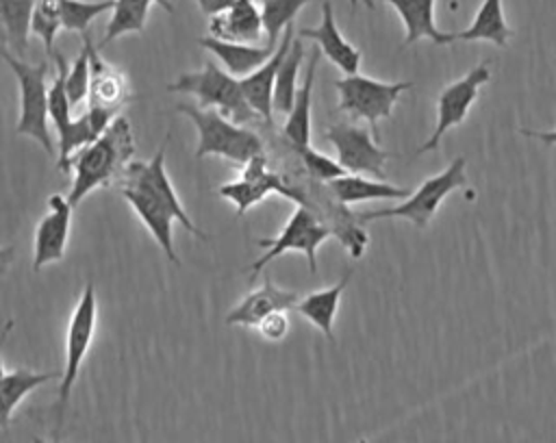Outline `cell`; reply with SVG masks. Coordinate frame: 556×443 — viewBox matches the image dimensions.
I'll return each mask as SVG.
<instances>
[{"mask_svg":"<svg viewBox=\"0 0 556 443\" xmlns=\"http://www.w3.org/2000/svg\"><path fill=\"white\" fill-rule=\"evenodd\" d=\"M72 208L74 206L61 193L48 198V213L41 217L35 230L33 271H39L41 267L65 258L72 226Z\"/></svg>","mask_w":556,"mask_h":443,"instance_id":"cell-14","label":"cell"},{"mask_svg":"<svg viewBox=\"0 0 556 443\" xmlns=\"http://www.w3.org/2000/svg\"><path fill=\"white\" fill-rule=\"evenodd\" d=\"M300 159H302V165H304L308 178H313L315 182L328 185L330 180H334V178L348 174V172L339 165V161H332L330 156H326V154L313 150L311 145L300 152Z\"/></svg>","mask_w":556,"mask_h":443,"instance_id":"cell-35","label":"cell"},{"mask_svg":"<svg viewBox=\"0 0 556 443\" xmlns=\"http://www.w3.org/2000/svg\"><path fill=\"white\" fill-rule=\"evenodd\" d=\"M391 4L404 28V46H413L419 39H430L437 46H447L456 41L454 33H443L434 24V0H384Z\"/></svg>","mask_w":556,"mask_h":443,"instance_id":"cell-21","label":"cell"},{"mask_svg":"<svg viewBox=\"0 0 556 443\" xmlns=\"http://www.w3.org/2000/svg\"><path fill=\"white\" fill-rule=\"evenodd\" d=\"M150 7H152L150 0H115L113 9H111V20H109L102 41H100V48L109 46L111 41L119 39L122 35L141 33L146 28Z\"/></svg>","mask_w":556,"mask_h":443,"instance_id":"cell-30","label":"cell"},{"mask_svg":"<svg viewBox=\"0 0 556 443\" xmlns=\"http://www.w3.org/2000/svg\"><path fill=\"white\" fill-rule=\"evenodd\" d=\"M96 321H98V298H96V287L91 282L85 284L74 313L67 324V337H65V365L61 369V382L56 391V404H54V443H59V432L63 428L65 410L70 404L72 387L80 374V367L89 354L93 334H96Z\"/></svg>","mask_w":556,"mask_h":443,"instance_id":"cell-4","label":"cell"},{"mask_svg":"<svg viewBox=\"0 0 556 443\" xmlns=\"http://www.w3.org/2000/svg\"><path fill=\"white\" fill-rule=\"evenodd\" d=\"M33 443H46V441H43V439H39V436H35V439H33Z\"/></svg>","mask_w":556,"mask_h":443,"instance_id":"cell-43","label":"cell"},{"mask_svg":"<svg viewBox=\"0 0 556 443\" xmlns=\"http://www.w3.org/2000/svg\"><path fill=\"white\" fill-rule=\"evenodd\" d=\"M119 191H122L124 200L132 206L137 217L146 224V228L150 230V235L154 237L159 248L163 250L165 258L169 263H174L176 267H180V258L174 250V221H176V217H174L172 208L159 195H154L150 189H146L141 185L122 182Z\"/></svg>","mask_w":556,"mask_h":443,"instance_id":"cell-13","label":"cell"},{"mask_svg":"<svg viewBox=\"0 0 556 443\" xmlns=\"http://www.w3.org/2000/svg\"><path fill=\"white\" fill-rule=\"evenodd\" d=\"M217 193L224 200H230L235 204L237 217H243L248 213V208L261 204L271 193L289 198V200H293L298 204L311 206V200H308V195L302 189L289 185L287 178H282L280 174H276V172H271L267 167L265 152L256 154L248 163H243L241 176L237 180L219 185Z\"/></svg>","mask_w":556,"mask_h":443,"instance_id":"cell-9","label":"cell"},{"mask_svg":"<svg viewBox=\"0 0 556 443\" xmlns=\"http://www.w3.org/2000/svg\"><path fill=\"white\" fill-rule=\"evenodd\" d=\"M89 78H91L89 54L83 46L78 56L74 59V63L65 72V93H67V100H70L72 109L80 106L89 98Z\"/></svg>","mask_w":556,"mask_h":443,"instance_id":"cell-34","label":"cell"},{"mask_svg":"<svg viewBox=\"0 0 556 443\" xmlns=\"http://www.w3.org/2000/svg\"><path fill=\"white\" fill-rule=\"evenodd\" d=\"M456 41H489L495 43L500 48H504L508 43V39L513 37L510 26L504 20V11H502V0H484L480 4V9L476 11L469 28L454 33Z\"/></svg>","mask_w":556,"mask_h":443,"instance_id":"cell-27","label":"cell"},{"mask_svg":"<svg viewBox=\"0 0 556 443\" xmlns=\"http://www.w3.org/2000/svg\"><path fill=\"white\" fill-rule=\"evenodd\" d=\"M113 2L115 0H56L61 28L85 35L96 17L113 9Z\"/></svg>","mask_w":556,"mask_h":443,"instance_id":"cell-31","label":"cell"},{"mask_svg":"<svg viewBox=\"0 0 556 443\" xmlns=\"http://www.w3.org/2000/svg\"><path fill=\"white\" fill-rule=\"evenodd\" d=\"M326 187H328L330 195L345 206L358 204V202H369V200H404V198H408V189L395 187L384 180H369L358 174H343V176L330 180Z\"/></svg>","mask_w":556,"mask_h":443,"instance_id":"cell-24","label":"cell"},{"mask_svg":"<svg viewBox=\"0 0 556 443\" xmlns=\"http://www.w3.org/2000/svg\"><path fill=\"white\" fill-rule=\"evenodd\" d=\"M324 224L330 228V235H337L339 241L348 248L354 258H361L367 248V232L361 228L358 215H354L345 204L337 200H324L321 213H317Z\"/></svg>","mask_w":556,"mask_h":443,"instance_id":"cell-28","label":"cell"},{"mask_svg":"<svg viewBox=\"0 0 556 443\" xmlns=\"http://www.w3.org/2000/svg\"><path fill=\"white\" fill-rule=\"evenodd\" d=\"M167 89L195 96L198 106L215 109L235 124H248L256 117L241 91L239 78L217 67L213 61H206L198 72H182L174 83L167 85Z\"/></svg>","mask_w":556,"mask_h":443,"instance_id":"cell-5","label":"cell"},{"mask_svg":"<svg viewBox=\"0 0 556 443\" xmlns=\"http://www.w3.org/2000/svg\"><path fill=\"white\" fill-rule=\"evenodd\" d=\"M198 43L202 48H206L208 52H213L226 67L228 74H232L235 78H243L250 72H254L258 65H263L276 46H252V43H241V41H226V39H217V37H200Z\"/></svg>","mask_w":556,"mask_h":443,"instance_id":"cell-22","label":"cell"},{"mask_svg":"<svg viewBox=\"0 0 556 443\" xmlns=\"http://www.w3.org/2000/svg\"><path fill=\"white\" fill-rule=\"evenodd\" d=\"M135 152L132 126L124 115H117L98 139L83 145L70 159L72 187L67 202L76 206L91 191L122 180L128 163L135 161Z\"/></svg>","mask_w":556,"mask_h":443,"instance_id":"cell-1","label":"cell"},{"mask_svg":"<svg viewBox=\"0 0 556 443\" xmlns=\"http://www.w3.org/2000/svg\"><path fill=\"white\" fill-rule=\"evenodd\" d=\"M311 0H263L261 4V20H263V30L269 39V46H276L280 33L293 24V17L298 11L308 4Z\"/></svg>","mask_w":556,"mask_h":443,"instance_id":"cell-32","label":"cell"},{"mask_svg":"<svg viewBox=\"0 0 556 443\" xmlns=\"http://www.w3.org/2000/svg\"><path fill=\"white\" fill-rule=\"evenodd\" d=\"M195 2H198L200 11H202L206 17H215V15L224 13V11H228L235 0H195Z\"/></svg>","mask_w":556,"mask_h":443,"instance_id":"cell-37","label":"cell"},{"mask_svg":"<svg viewBox=\"0 0 556 443\" xmlns=\"http://www.w3.org/2000/svg\"><path fill=\"white\" fill-rule=\"evenodd\" d=\"M324 139L337 150V161L348 174H374L384 178V163L393 156L371 139V130L356 124H332Z\"/></svg>","mask_w":556,"mask_h":443,"instance_id":"cell-11","label":"cell"},{"mask_svg":"<svg viewBox=\"0 0 556 443\" xmlns=\"http://www.w3.org/2000/svg\"><path fill=\"white\" fill-rule=\"evenodd\" d=\"M302 63H304V43H302V39L293 37V41L276 72L274 98H271L274 111L285 113V115L291 111L295 93H298V74H300Z\"/></svg>","mask_w":556,"mask_h":443,"instance_id":"cell-29","label":"cell"},{"mask_svg":"<svg viewBox=\"0 0 556 443\" xmlns=\"http://www.w3.org/2000/svg\"><path fill=\"white\" fill-rule=\"evenodd\" d=\"M208 30H211V37H217V39L252 43L261 39V35L265 33L263 20H261V7H256L254 0H235L228 11L211 17Z\"/></svg>","mask_w":556,"mask_h":443,"instance_id":"cell-20","label":"cell"},{"mask_svg":"<svg viewBox=\"0 0 556 443\" xmlns=\"http://www.w3.org/2000/svg\"><path fill=\"white\" fill-rule=\"evenodd\" d=\"M37 0H0V43L24 56L30 37V15Z\"/></svg>","mask_w":556,"mask_h":443,"instance_id":"cell-26","label":"cell"},{"mask_svg":"<svg viewBox=\"0 0 556 443\" xmlns=\"http://www.w3.org/2000/svg\"><path fill=\"white\" fill-rule=\"evenodd\" d=\"M413 87L410 80H397V83H382L363 74H345L343 78L334 80V89H337V104L339 111L348 113L354 119H365L371 130L374 137L378 141V130L376 124L380 119L391 117L395 102L400 100V96L404 91H408Z\"/></svg>","mask_w":556,"mask_h":443,"instance_id":"cell-8","label":"cell"},{"mask_svg":"<svg viewBox=\"0 0 556 443\" xmlns=\"http://www.w3.org/2000/svg\"><path fill=\"white\" fill-rule=\"evenodd\" d=\"M319 59H321L319 48H313L311 56H308V67H306L304 83H302V87H298L293 106L287 113V122H285V128H282L285 139L289 141V145L298 154L311 145V104H313V85H315V74H317Z\"/></svg>","mask_w":556,"mask_h":443,"instance_id":"cell-19","label":"cell"},{"mask_svg":"<svg viewBox=\"0 0 556 443\" xmlns=\"http://www.w3.org/2000/svg\"><path fill=\"white\" fill-rule=\"evenodd\" d=\"M152 4H159V7H163L167 13H174V7H172V2L169 0H150Z\"/></svg>","mask_w":556,"mask_h":443,"instance_id":"cell-41","label":"cell"},{"mask_svg":"<svg viewBox=\"0 0 556 443\" xmlns=\"http://www.w3.org/2000/svg\"><path fill=\"white\" fill-rule=\"evenodd\" d=\"M176 111L187 115L198 130L195 159L222 156L230 163L243 165L252 156L263 154V139L243 124H235L219 111L187 102L176 104Z\"/></svg>","mask_w":556,"mask_h":443,"instance_id":"cell-2","label":"cell"},{"mask_svg":"<svg viewBox=\"0 0 556 443\" xmlns=\"http://www.w3.org/2000/svg\"><path fill=\"white\" fill-rule=\"evenodd\" d=\"M302 39H313L319 48V52L332 61L343 74H356L361 67V50L352 46L339 30L334 22V11L330 0L321 2V20L315 28H302Z\"/></svg>","mask_w":556,"mask_h":443,"instance_id":"cell-17","label":"cell"},{"mask_svg":"<svg viewBox=\"0 0 556 443\" xmlns=\"http://www.w3.org/2000/svg\"><path fill=\"white\" fill-rule=\"evenodd\" d=\"M165 152H167V137L163 141V145L156 150V154L150 159V161H130L126 172H124V178L122 182H135V185H141L146 189H150L154 195H159L174 213L176 221L182 224V228L187 232H191L193 237L206 241L208 235H204L193 221L191 217L187 215L169 176H167V169H165Z\"/></svg>","mask_w":556,"mask_h":443,"instance_id":"cell-12","label":"cell"},{"mask_svg":"<svg viewBox=\"0 0 556 443\" xmlns=\"http://www.w3.org/2000/svg\"><path fill=\"white\" fill-rule=\"evenodd\" d=\"M13 258H15V245H4V248H0V276L7 274L9 265L13 263Z\"/></svg>","mask_w":556,"mask_h":443,"instance_id":"cell-40","label":"cell"},{"mask_svg":"<svg viewBox=\"0 0 556 443\" xmlns=\"http://www.w3.org/2000/svg\"><path fill=\"white\" fill-rule=\"evenodd\" d=\"M80 39L89 54V72H91L87 104L119 113V109H124L132 100V91L124 72L113 67L109 61L100 56L98 46H93L89 33L80 35Z\"/></svg>","mask_w":556,"mask_h":443,"instance_id":"cell-15","label":"cell"},{"mask_svg":"<svg viewBox=\"0 0 556 443\" xmlns=\"http://www.w3.org/2000/svg\"><path fill=\"white\" fill-rule=\"evenodd\" d=\"M13 326H15V319L9 317V319L4 321V326H2V330H0V378L7 374V371H4V360H2V347H4V343H7V339H9L11 330H13Z\"/></svg>","mask_w":556,"mask_h":443,"instance_id":"cell-39","label":"cell"},{"mask_svg":"<svg viewBox=\"0 0 556 443\" xmlns=\"http://www.w3.org/2000/svg\"><path fill=\"white\" fill-rule=\"evenodd\" d=\"M293 41V24H289L280 37V43L274 48L271 56L258 65L254 72H250L248 76L239 78L241 83V91L248 100V104L252 106V111L256 113V117L265 119L267 124L274 122V104H271V98H274V83H276V72L280 67V61L285 59L289 46Z\"/></svg>","mask_w":556,"mask_h":443,"instance_id":"cell-16","label":"cell"},{"mask_svg":"<svg viewBox=\"0 0 556 443\" xmlns=\"http://www.w3.org/2000/svg\"><path fill=\"white\" fill-rule=\"evenodd\" d=\"M56 378H61V371H33L28 367H20L4 374L0 378V430L9 428L13 410L30 391Z\"/></svg>","mask_w":556,"mask_h":443,"instance_id":"cell-25","label":"cell"},{"mask_svg":"<svg viewBox=\"0 0 556 443\" xmlns=\"http://www.w3.org/2000/svg\"><path fill=\"white\" fill-rule=\"evenodd\" d=\"M0 59L11 67L20 87V119L15 126L17 135L35 139L46 154H54L52 132L48 126V61L26 63L0 43Z\"/></svg>","mask_w":556,"mask_h":443,"instance_id":"cell-3","label":"cell"},{"mask_svg":"<svg viewBox=\"0 0 556 443\" xmlns=\"http://www.w3.org/2000/svg\"><path fill=\"white\" fill-rule=\"evenodd\" d=\"M465 163L467 161L463 156L454 159L443 172L426 178L413 193H408V198H404V202L389 206V208L365 211L358 215V221L367 224V221H376V219H408L419 230H424L430 224V219L434 217L441 202L454 189H460L467 185Z\"/></svg>","mask_w":556,"mask_h":443,"instance_id":"cell-6","label":"cell"},{"mask_svg":"<svg viewBox=\"0 0 556 443\" xmlns=\"http://www.w3.org/2000/svg\"><path fill=\"white\" fill-rule=\"evenodd\" d=\"M300 295L295 291H287L276 287L269 278L263 280L261 287L250 291L241 302L228 311L226 324L228 326H243V328H256V324L274 313V311H291Z\"/></svg>","mask_w":556,"mask_h":443,"instance_id":"cell-18","label":"cell"},{"mask_svg":"<svg viewBox=\"0 0 556 443\" xmlns=\"http://www.w3.org/2000/svg\"><path fill=\"white\" fill-rule=\"evenodd\" d=\"M521 135H526V137H530V139H536V141H541V143H545V145H556V128H554V130H547V132L521 128Z\"/></svg>","mask_w":556,"mask_h":443,"instance_id":"cell-38","label":"cell"},{"mask_svg":"<svg viewBox=\"0 0 556 443\" xmlns=\"http://www.w3.org/2000/svg\"><path fill=\"white\" fill-rule=\"evenodd\" d=\"M491 80V69L489 63H478L476 67H471L463 78L454 80L452 85H447L439 98H437V124L432 135L426 139V143L419 145L417 154L424 152H432L439 148L443 135L463 124L465 117L469 115L471 104L478 100V93L482 89V85H486Z\"/></svg>","mask_w":556,"mask_h":443,"instance_id":"cell-10","label":"cell"},{"mask_svg":"<svg viewBox=\"0 0 556 443\" xmlns=\"http://www.w3.org/2000/svg\"><path fill=\"white\" fill-rule=\"evenodd\" d=\"M352 274H354V267H350L337 284H332V287H328V289L313 291V293L300 298V300L295 302V306H293V308H295L306 321H311L330 343H334L332 324H334V317H337L339 300H341V295H343V291H345V287H348Z\"/></svg>","mask_w":556,"mask_h":443,"instance_id":"cell-23","label":"cell"},{"mask_svg":"<svg viewBox=\"0 0 556 443\" xmlns=\"http://www.w3.org/2000/svg\"><path fill=\"white\" fill-rule=\"evenodd\" d=\"M363 2H365V7H369V9L374 7V0H363ZM350 4H352V7H356V0H350Z\"/></svg>","mask_w":556,"mask_h":443,"instance_id":"cell-42","label":"cell"},{"mask_svg":"<svg viewBox=\"0 0 556 443\" xmlns=\"http://www.w3.org/2000/svg\"><path fill=\"white\" fill-rule=\"evenodd\" d=\"M330 237V228L324 224V219L313 211L311 206L298 204L289 221L280 228V232L271 239H258L256 243L265 248V252L248 267L250 278L254 280L269 261L282 256L285 252H300L306 256L311 274L317 271V250L319 245Z\"/></svg>","mask_w":556,"mask_h":443,"instance_id":"cell-7","label":"cell"},{"mask_svg":"<svg viewBox=\"0 0 556 443\" xmlns=\"http://www.w3.org/2000/svg\"><path fill=\"white\" fill-rule=\"evenodd\" d=\"M289 311H274L269 315H265L258 324H256V330L261 332L263 339L267 341H282L289 332V317H287Z\"/></svg>","mask_w":556,"mask_h":443,"instance_id":"cell-36","label":"cell"},{"mask_svg":"<svg viewBox=\"0 0 556 443\" xmlns=\"http://www.w3.org/2000/svg\"><path fill=\"white\" fill-rule=\"evenodd\" d=\"M61 28V15L56 0H37L30 15V33L37 35L46 48V56L54 54V37Z\"/></svg>","mask_w":556,"mask_h":443,"instance_id":"cell-33","label":"cell"}]
</instances>
